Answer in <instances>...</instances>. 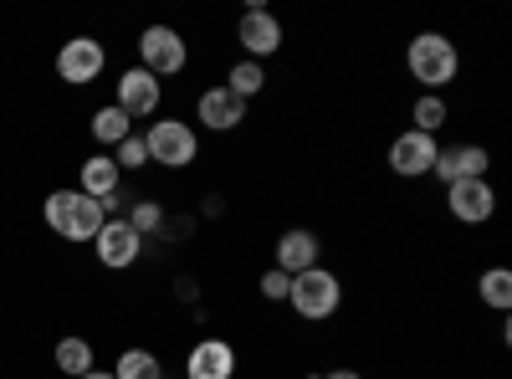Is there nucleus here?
<instances>
[{
  "instance_id": "nucleus-23",
  "label": "nucleus",
  "mask_w": 512,
  "mask_h": 379,
  "mask_svg": "<svg viewBox=\"0 0 512 379\" xmlns=\"http://www.w3.org/2000/svg\"><path fill=\"white\" fill-rule=\"evenodd\" d=\"M123 221L134 226L139 236H164V205H159V200H139Z\"/></svg>"
},
{
  "instance_id": "nucleus-18",
  "label": "nucleus",
  "mask_w": 512,
  "mask_h": 379,
  "mask_svg": "<svg viewBox=\"0 0 512 379\" xmlns=\"http://www.w3.org/2000/svg\"><path fill=\"white\" fill-rule=\"evenodd\" d=\"M128 134H134V118H128L118 103H108V108H98V113H93V139H98V144L118 149Z\"/></svg>"
},
{
  "instance_id": "nucleus-25",
  "label": "nucleus",
  "mask_w": 512,
  "mask_h": 379,
  "mask_svg": "<svg viewBox=\"0 0 512 379\" xmlns=\"http://www.w3.org/2000/svg\"><path fill=\"white\" fill-rule=\"evenodd\" d=\"M287 287H292V277H287V272H277V267H267V272H262V282H256V292H262L267 303H287Z\"/></svg>"
},
{
  "instance_id": "nucleus-26",
  "label": "nucleus",
  "mask_w": 512,
  "mask_h": 379,
  "mask_svg": "<svg viewBox=\"0 0 512 379\" xmlns=\"http://www.w3.org/2000/svg\"><path fill=\"white\" fill-rule=\"evenodd\" d=\"M308 379H364L359 369H323V374H308Z\"/></svg>"
},
{
  "instance_id": "nucleus-11",
  "label": "nucleus",
  "mask_w": 512,
  "mask_h": 379,
  "mask_svg": "<svg viewBox=\"0 0 512 379\" xmlns=\"http://www.w3.org/2000/svg\"><path fill=\"white\" fill-rule=\"evenodd\" d=\"M241 359H236V344L226 339H195L190 354H185V379H236Z\"/></svg>"
},
{
  "instance_id": "nucleus-13",
  "label": "nucleus",
  "mask_w": 512,
  "mask_h": 379,
  "mask_svg": "<svg viewBox=\"0 0 512 379\" xmlns=\"http://www.w3.org/2000/svg\"><path fill=\"white\" fill-rule=\"evenodd\" d=\"M487 149L482 144H441L436 164H431V175L441 185H456V180H487Z\"/></svg>"
},
{
  "instance_id": "nucleus-12",
  "label": "nucleus",
  "mask_w": 512,
  "mask_h": 379,
  "mask_svg": "<svg viewBox=\"0 0 512 379\" xmlns=\"http://www.w3.org/2000/svg\"><path fill=\"white\" fill-rule=\"evenodd\" d=\"M159 103H164V82H159L154 72L128 67V72L118 77V108H123L128 118H154Z\"/></svg>"
},
{
  "instance_id": "nucleus-15",
  "label": "nucleus",
  "mask_w": 512,
  "mask_h": 379,
  "mask_svg": "<svg viewBox=\"0 0 512 379\" xmlns=\"http://www.w3.org/2000/svg\"><path fill=\"white\" fill-rule=\"evenodd\" d=\"M195 118L205 123L210 134H231V129H241V123H246V103L231 98L226 88H205L195 98Z\"/></svg>"
},
{
  "instance_id": "nucleus-4",
  "label": "nucleus",
  "mask_w": 512,
  "mask_h": 379,
  "mask_svg": "<svg viewBox=\"0 0 512 379\" xmlns=\"http://www.w3.org/2000/svg\"><path fill=\"white\" fill-rule=\"evenodd\" d=\"M144 149H149V164H159V170H190L200 159V134L185 118H154L144 129Z\"/></svg>"
},
{
  "instance_id": "nucleus-7",
  "label": "nucleus",
  "mask_w": 512,
  "mask_h": 379,
  "mask_svg": "<svg viewBox=\"0 0 512 379\" xmlns=\"http://www.w3.org/2000/svg\"><path fill=\"white\" fill-rule=\"evenodd\" d=\"M236 41H241L246 62H262V57H277V52H282L287 31H282V21H277L267 6H246L241 21H236Z\"/></svg>"
},
{
  "instance_id": "nucleus-21",
  "label": "nucleus",
  "mask_w": 512,
  "mask_h": 379,
  "mask_svg": "<svg viewBox=\"0 0 512 379\" xmlns=\"http://www.w3.org/2000/svg\"><path fill=\"white\" fill-rule=\"evenodd\" d=\"M52 359H57V369H62V374H72V379L93 374V344H88V339H77V333L57 344V354H52Z\"/></svg>"
},
{
  "instance_id": "nucleus-20",
  "label": "nucleus",
  "mask_w": 512,
  "mask_h": 379,
  "mask_svg": "<svg viewBox=\"0 0 512 379\" xmlns=\"http://www.w3.org/2000/svg\"><path fill=\"white\" fill-rule=\"evenodd\" d=\"M477 298H482L487 308L507 313V308H512V272H507V267H487V272L477 277Z\"/></svg>"
},
{
  "instance_id": "nucleus-5",
  "label": "nucleus",
  "mask_w": 512,
  "mask_h": 379,
  "mask_svg": "<svg viewBox=\"0 0 512 379\" xmlns=\"http://www.w3.org/2000/svg\"><path fill=\"white\" fill-rule=\"evenodd\" d=\"M139 67L154 72V77H175L190 67V41L175 31V26H149L139 36Z\"/></svg>"
},
{
  "instance_id": "nucleus-24",
  "label": "nucleus",
  "mask_w": 512,
  "mask_h": 379,
  "mask_svg": "<svg viewBox=\"0 0 512 379\" xmlns=\"http://www.w3.org/2000/svg\"><path fill=\"white\" fill-rule=\"evenodd\" d=\"M113 164L118 170H144L149 164V149H144V134H128L118 149H113Z\"/></svg>"
},
{
  "instance_id": "nucleus-2",
  "label": "nucleus",
  "mask_w": 512,
  "mask_h": 379,
  "mask_svg": "<svg viewBox=\"0 0 512 379\" xmlns=\"http://www.w3.org/2000/svg\"><path fill=\"white\" fill-rule=\"evenodd\" d=\"M41 216H47V226L62 241H93L103 231V221H108V210L82 190H52L47 205H41Z\"/></svg>"
},
{
  "instance_id": "nucleus-16",
  "label": "nucleus",
  "mask_w": 512,
  "mask_h": 379,
  "mask_svg": "<svg viewBox=\"0 0 512 379\" xmlns=\"http://www.w3.org/2000/svg\"><path fill=\"white\" fill-rule=\"evenodd\" d=\"M77 190L82 195H93L98 205L113 200L123 190V170L113 164V154H93V159H82V170H77Z\"/></svg>"
},
{
  "instance_id": "nucleus-22",
  "label": "nucleus",
  "mask_w": 512,
  "mask_h": 379,
  "mask_svg": "<svg viewBox=\"0 0 512 379\" xmlns=\"http://www.w3.org/2000/svg\"><path fill=\"white\" fill-rule=\"evenodd\" d=\"M410 118H415V129H420V134H436L441 123L451 118V108H446V98H441V93H420V98H415V108H410Z\"/></svg>"
},
{
  "instance_id": "nucleus-17",
  "label": "nucleus",
  "mask_w": 512,
  "mask_h": 379,
  "mask_svg": "<svg viewBox=\"0 0 512 379\" xmlns=\"http://www.w3.org/2000/svg\"><path fill=\"white\" fill-rule=\"evenodd\" d=\"M221 88H226L231 98H241V103H251L256 93H262V88H267V67H262V62H246V57H241V62H236V67L226 72V82H221Z\"/></svg>"
},
{
  "instance_id": "nucleus-8",
  "label": "nucleus",
  "mask_w": 512,
  "mask_h": 379,
  "mask_svg": "<svg viewBox=\"0 0 512 379\" xmlns=\"http://www.w3.org/2000/svg\"><path fill=\"white\" fill-rule=\"evenodd\" d=\"M93 251H98V262H103L108 272H128V267L144 257V236L128 226L123 216H108L103 231L93 236Z\"/></svg>"
},
{
  "instance_id": "nucleus-27",
  "label": "nucleus",
  "mask_w": 512,
  "mask_h": 379,
  "mask_svg": "<svg viewBox=\"0 0 512 379\" xmlns=\"http://www.w3.org/2000/svg\"><path fill=\"white\" fill-rule=\"evenodd\" d=\"M82 379H113V369H93V374H82Z\"/></svg>"
},
{
  "instance_id": "nucleus-10",
  "label": "nucleus",
  "mask_w": 512,
  "mask_h": 379,
  "mask_svg": "<svg viewBox=\"0 0 512 379\" xmlns=\"http://www.w3.org/2000/svg\"><path fill=\"white\" fill-rule=\"evenodd\" d=\"M436 154H441L436 134L405 129V134L390 144V170H395L400 180H425V175H431V164H436Z\"/></svg>"
},
{
  "instance_id": "nucleus-19",
  "label": "nucleus",
  "mask_w": 512,
  "mask_h": 379,
  "mask_svg": "<svg viewBox=\"0 0 512 379\" xmlns=\"http://www.w3.org/2000/svg\"><path fill=\"white\" fill-rule=\"evenodd\" d=\"M113 379H164V359L154 349H123L113 364Z\"/></svg>"
},
{
  "instance_id": "nucleus-6",
  "label": "nucleus",
  "mask_w": 512,
  "mask_h": 379,
  "mask_svg": "<svg viewBox=\"0 0 512 379\" xmlns=\"http://www.w3.org/2000/svg\"><path fill=\"white\" fill-rule=\"evenodd\" d=\"M103 67H108V52H103L98 36H72L57 52V77L67 82V88H93V82L103 77Z\"/></svg>"
},
{
  "instance_id": "nucleus-14",
  "label": "nucleus",
  "mask_w": 512,
  "mask_h": 379,
  "mask_svg": "<svg viewBox=\"0 0 512 379\" xmlns=\"http://www.w3.org/2000/svg\"><path fill=\"white\" fill-rule=\"evenodd\" d=\"M272 267L287 272V277L308 272V267H323V241H318V231H308V226H287V231L277 236V262H272Z\"/></svg>"
},
{
  "instance_id": "nucleus-1",
  "label": "nucleus",
  "mask_w": 512,
  "mask_h": 379,
  "mask_svg": "<svg viewBox=\"0 0 512 379\" xmlns=\"http://www.w3.org/2000/svg\"><path fill=\"white\" fill-rule=\"evenodd\" d=\"M405 72L420 82L425 93H441L446 98V88L456 82V72H461V52H456V41L451 36H441V31H420L410 47H405Z\"/></svg>"
},
{
  "instance_id": "nucleus-3",
  "label": "nucleus",
  "mask_w": 512,
  "mask_h": 379,
  "mask_svg": "<svg viewBox=\"0 0 512 379\" xmlns=\"http://www.w3.org/2000/svg\"><path fill=\"white\" fill-rule=\"evenodd\" d=\"M287 303L303 323H328L338 308H344V282H338V272H328V267H308V272L292 277Z\"/></svg>"
},
{
  "instance_id": "nucleus-9",
  "label": "nucleus",
  "mask_w": 512,
  "mask_h": 379,
  "mask_svg": "<svg viewBox=\"0 0 512 379\" xmlns=\"http://www.w3.org/2000/svg\"><path fill=\"white\" fill-rule=\"evenodd\" d=\"M446 210L461 226H487L497 216V190L487 180H456L446 185Z\"/></svg>"
}]
</instances>
